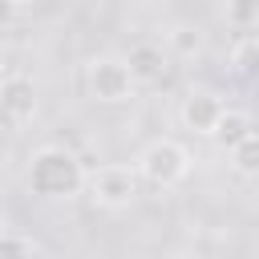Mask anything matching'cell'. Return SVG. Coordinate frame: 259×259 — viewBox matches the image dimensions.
Masks as SVG:
<instances>
[{
  "label": "cell",
  "mask_w": 259,
  "mask_h": 259,
  "mask_svg": "<svg viewBox=\"0 0 259 259\" xmlns=\"http://www.w3.org/2000/svg\"><path fill=\"white\" fill-rule=\"evenodd\" d=\"M24 182L36 198L61 202V198H77L89 186V170L69 146H36L24 166Z\"/></svg>",
  "instance_id": "cell-1"
},
{
  "label": "cell",
  "mask_w": 259,
  "mask_h": 259,
  "mask_svg": "<svg viewBox=\"0 0 259 259\" xmlns=\"http://www.w3.org/2000/svg\"><path fill=\"white\" fill-rule=\"evenodd\" d=\"M138 174H142V182H150V186H178L186 174H190V166H194V158H190V150L178 142V138H154L142 154H138Z\"/></svg>",
  "instance_id": "cell-2"
},
{
  "label": "cell",
  "mask_w": 259,
  "mask_h": 259,
  "mask_svg": "<svg viewBox=\"0 0 259 259\" xmlns=\"http://www.w3.org/2000/svg\"><path fill=\"white\" fill-rule=\"evenodd\" d=\"M85 89L101 105H125L138 93V81H134L130 65H125V57H109L105 53V57H93L85 65Z\"/></svg>",
  "instance_id": "cell-3"
},
{
  "label": "cell",
  "mask_w": 259,
  "mask_h": 259,
  "mask_svg": "<svg viewBox=\"0 0 259 259\" xmlns=\"http://www.w3.org/2000/svg\"><path fill=\"white\" fill-rule=\"evenodd\" d=\"M138 186H142V174L138 166H125V162H105L97 170H89V198L93 206L101 210H125L134 198H138Z\"/></svg>",
  "instance_id": "cell-4"
},
{
  "label": "cell",
  "mask_w": 259,
  "mask_h": 259,
  "mask_svg": "<svg viewBox=\"0 0 259 259\" xmlns=\"http://www.w3.org/2000/svg\"><path fill=\"white\" fill-rule=\"evenodd\" d=\"M227 109H231V105L223 101V93H219V89L190 85V89L182 93L178 121H182L190 134H198V138H214V130H219V121H223V113H227Z\"/></svg>",
  "instance_id": "cell-5"
},
{
  "label": "cell",
  "mask_w": 259,
  "mask_h": 259,
  "mask_svg": "<svg viewBox=\"0 0 259 259\" xmlns=\"http://www.w3.org/2000/svg\"><path fill=\"white\" fill-rule=\"evenodd\" d=\"M0 109H4L8 130H24L36 117V85H32V77L4 73V81H0Z\"/></svg>",
  "instance_id": "cell-6"
},
{
  "label": "cell",
  "mask_w": 259,
  "mask_h": 259,
  "mask_svg": "<svg viewBox=\"0 0 259 259\" xmlns=\"http://www.w3.org/2000/svg\"><path fill=\"white\" fill-rule=\"evenodd\" d=\"M125 65H130L138 89H142V85H158V81L166 77V69H170V53H166L162 45H154V40H138V45L125 53Z\"/></svg>",
  "instance_id": "cell-7"
},
{
  "label": "cell",
  "mask_w": 259,
  "mask_h": 259,
  "mask_svg": "<svg viewBox=\"0 0 259 259\" xmlns=\"http://www.w3.org/2000/svg\"><path fill=\"white\" fill-rule=\"evenodd\" d=\"M202 49H206V36H202L198 24H190V20H174V24L166 28V53H170V57L194 61V57H202Z\"/></svg>",
  "instance_id": "cell-8"
},
{
  "label": "cell",
  "mask_w": 259,
  "mask_h": 259,
  "mask_svg": "<svg viewBox=\"0 0 259 259\" xmlns=\"http://www.w3.org/2000/svg\"><path fill=\"white\" fill-rule=\"evenodd\" d=\"M251 134H255V125H251V113H247V109H227L210 142H214L219 150H227V154H231V150H235L239 142H247Z\"/></svg>",
  "instance_id": "cell-9"
},
{
  "label": "cell",
  "mask_w": 259,
  "mask_h": 259,
  "mask_svg": "<svg viewBox=\"0 0 259 259\" xmlns=\"http://www.w3.org/2000/svg\"><path fill=\"white\" fill-rule=\"evenodd\" d=\"M231 73L243 81H259V36H243L231 49Z\"/></svg>",
  "instance_id": "cell-10"
},
{
  "label": "cell",
  "mask_w": 259,
  "mask_h": 259,
  "mask_svg": "<svg viewBox=\"0 0 259 259\" xmlns=\"http://www.w3.org/2000/svg\"><path fill=\"white\" fill-rule=\"evenodd\" d=\"M223 20L227 28H239V32L259 28V0H223Z\"/></svg>",
  "instance_id": "cell-11"
},
{
  "label": "cell",
  "mask_w": 259,
  "mask_h": 259,
  "mask_svg": "<svg viewBox=\"0 0 259 259\" xmlns=\"http://www.w3.org/2000/svg\"><path fill=\"white\" fill-rule=\"evenodd\" d=\"M32 255H36L32 235H24L20 227H4V235H0V259H32Z\"/></svg>",
  "instance_id": "cell-12"
},
{
  "label": "cell",
  "mask_w": 259,
  "mask_h": 259,
  "mask_svg": "<svg viewBox=\"0 0 259 259\" xmlns=\"http://www.w3.org/2000/svg\"><path fill=\"white\" fill-rule=\"evenodd\" d=\"M231 166H235V174H243V178H259V134H251L247 142H239V146L231 150Z\"/></svg>",
  "instance_id": "cell-13"
},
{
  "label": "cell",
  "mask_w": 259,
  "mask_h": 259,
  "mask_svg": "<svg viewBox=\"0 0 259 259\" xmlns=\"http://www.w3.org/2000/svg\"><path fill=\"white\" fill-rule=\"evenodd\" d=\"M4 4H8V8H32L36 0H4Z\"/></svg>",
  "instance_id": "cell-14"
}]
</instances>
